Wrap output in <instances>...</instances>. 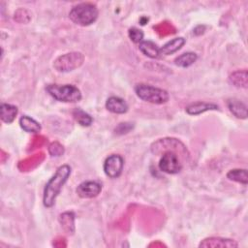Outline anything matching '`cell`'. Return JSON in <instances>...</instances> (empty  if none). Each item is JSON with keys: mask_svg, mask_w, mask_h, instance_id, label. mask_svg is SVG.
Here are the masks:
<instances>
[{"mask_svg": "<svg viewBox=\"0 0 248 248\" xmlns=\"http://www.w3.org/2000/svg\"><path fill=\"white\" fill-rule=\"evenodd\" d=\"M72 169L69 165L60 166L55 173L48 179L43 194V203L46 207L50 208L54 205L57 196L60 194L63 185L70 177Z\"/></svg>", "mask_w": 248, "mask_h": 248, "instance_id": "6da1fadb", "label": "cell"}, {"mask_svg": "<svg viewBox=\"0 0 248 248\" xmlns=\"http://www.w3.org/2000/svg\"><path fill=\"white\" fill-rule=\"evenodd\" d=\"M99 12L96 5L86 2L74 6L69 13V17L78 25L88 26L96 21Z\"/></svg>", "mask_w": 248, "mask_h": 248, "instance_id": "7a4b0ae2", "label": "cell"}, {"mask_svg": "<svg viewBox=\"0 0 248 248\" xmlns=\"http://www.w3.org/2000/svg\"><path fill=\"white\" fill-rule=\"evenodd\" d=\"M46 90L53 99L59 102L77 103L82 98L80 90L72 84H47Z\"/></svg>", "mask_w": 248, "mask_h": 248, "instance_id": "3957f363", "label": "cell"}, {"mask_svg": "<svg viewBox=\"0 0 248 248\" xmlns=\"http://www.w3.org/2000/svg\"><path fill=\"white\" fill-rule=\"evenodd\" d=\"M134 90L140 100L154 105H163L170 99V94L167 90L146 83L136 84Z\"/></svg>", "mask_w": 248, "mask_h": 248, "instance_id": "277c9868", "label": "cell"}, {"mask_svg": "<svg viewBox=\"0 0 248 248\" xmlns=\"http://www.w3.org/2000/svg\"><path fill=\"white\" fill-rule=\"evenodd\" d=\"M83 62L84 55L79 51H73L58 56L53 62V67L58 72L67 73L79 68Z\"/></svg>", "mask_w": 248, "mask_h": 248, "instance_id": "5b68a950", "label": "cell"}, {"mask_svg": "<svg viewBox=\"0 0 248 248\" xmlns=\"http://www.w3.org/2000/svg\"><path fill=\"white\" fill-rule=\"evenodd\" d=\"M163 149L165 151L172 150L176 153L178 151V153L182 154V157H184V158L189 156V152L187 151V148L185 147V145L176 139H172V138L161 139V140L155 141L151 145V152L154 154H160Z\"/></svg>", "mask_w": 248, "mask_h": 248, "instance_id": "8992f818", "label": "cell"}, {"mask_svg": "<svg viewBox=\"0 0 248 248\" xmlns=\"http://www.w3.org/2000/svg\"><path fill=\"white\" fill-rule=\"evenodd\" d=\"M182 162L178 153L172 150H167L163 153L159 161V169L169 174H176L182 170Z\"/></svg>", "mask_w": 248, "mask_h": 248, "instance_id": "52a82bcc", "label": "cell"}, {"mask_svg": "<svg viewBox=\"0 0 248 248\" xmlns=\"http://www.w3.org/2000/svg\"><path fill=\"white\" fill-rule=\"evenodd\" d=\"M124 167V159L118 154H111L104 162V172L109 178H117L121 175Z\"/></svg>", "mask_w": 248, "mask_h": 248, "instance_id": "ba28073f", "label": "cell"}, {"mask_svg": "<svg viewBox=\"0 0 248 248\" xmlns=\"http://www.w3.org/2000/svg\"><path fill=\"white\" fill-rule=\"evenodd\" d=\"M102 191V185L93 180H87L81 182L77 187V194L82 199H92L97 197Z\"/></svg>", "mask_w": 248, "mask_h": 248, "instance_id": "9c48e42d", "label": "cell"}, {"mask_svg": "<svg viewBox=\"0 0 248 248\" xmlns=\"http://www.w3.org/2000/svg\"><path fill=\"white\" fill-rule=\"evenodd\" d=\"M199 247H204V248H208V247H212V248H216V247L235 248V247H238V243L235 240L231 239V238L211 236V237L204 238L202 241H201V243L199 244Z\"/></svg>", "mask_w": 248, "mask_h": 248, "instance_id": "30bf717a", "label": "cell"}, {"mask_svg": "<svg viewBox=\"0 0 248 248\" xmlns=\"http://www.w3.org/2000/svg\"><path fill=\"white\" fill-rule=\"evenodd\" d=\"M106 108L115 114H124L128 111L129 107L124 99L117 96H111L106 101Z\"/></svg>", "mask_w": 248, "mask_h": 248, "instance_id": "8fae6325", "label": "cell"}, {"mask_svg": "<svg viewBox=\"0 0 248 248\" xmlns=\"http://www.w3.org/2000/svg\"><path fill=\"white\" fill-rule=\"evenodd\" d=\"M218 108H219V107L216 104L198 101V102H195V103H192V104L188 105L185 108V111L189 115H199V114H202L205 111L216 110Z\"/></svg>", "mask_w": 248, "mask_h": 248, "instance_id": "7c38bea8", "label": "cell"}, {"mask_svg": "<svg viewBox=\"0 0 248 248\" xmlns=\"http://www.w3.org/2000/svg\"><path fill=\"white\" fill-rule=\"evenodd\" d=\"M227 107L233 116L239 119L247 118V106L236 98H230L227 100Z\"/></svg>", "mask_w": 248, "mask_h": 248, "instance_id": "4fadbf2b", "label": "cell"}, {"mask_svg": "<svg viewBox=\"0 0 248 248\" xmlns=\"http://www.w3.org/2000/svg\"><path fill=\"white\" fill-rule=\"evenodd\" d=\"M186 43V40L182 37L174 38L168 43H166L162 47H160V54L170 55L178 51Z\"/></svg>", "mask_w": 248, "mask_h": 248, "instance_id": "5bb4252c", "label": "cell"}, {"mask_svg": "<svg viewBox=\"0 0 248 248\" xmlns=\"http://www.w3.org/2000/svg\"><path fill=\"white\" fill-rule=\"evenodd\" d=\"M139 49L142 54L149 58H158L160 55V47L152 41H142L139 44Z\"/></svg>", "mask_w": 248, "mask_h": 248, "instance_id": "9a60e30c", "label": "cell"}, {"mask_svg": "<svg viewBox=\"0 0 248 248\" xmlns=\"http://www.w3.org/2000/svg\"><path fill=\"white\" fill-rule=\"evenodd\" d=\"M17 108L14 105L11 104H6V103H2L1 107H0V116H1V120L7 124H11L16 114H17Z\"/></svg>", "mask_w": 248, "mask_h": 248, "instance_id": "2e32d148", "label": "cell"}, {"mask_svg": "<svg viewBox=\"0 0 248 248\" xmlns=\"http://www.w3.org/2000/svg\"><path fill=\"white\" fill-rule=\"evenodd\" d=\"M19 125H20L21 129L27 133L37 134L42 129L41 124L28 115H22L19 118Z\"/></svg>", "mask_w": 248, "mask_h": 248, "instance_id": "e0dca14e", "label": "cell"}, {"mask_svg": "<svg viewBox=\"0 0 248 248\" xmlns=\"http://www.w3.org/2000/svg\"><path fill=\"white\" fill-rule=\"evenodd\" d=\"M59 222L63 230L69 233L73 234L75 232V214L71 211L64 212L59 216Z\"/></svg>", "mask_w": 248, "mask_h": 248, "instance_id": "ac0fdd59", "label": "cell"}, {"mask_svg": "<svg viewBox=\"0 0 248 248\" xmlns=\"http://www.w3.org/2000/svg\"><path fill=\"white\" fill-rule=\"evenodd\" d=\"M197 59H198L197 53L188 51V52H184V53L178 55L174 59V64L180 68H188L191 65H193L197 61Z\"/></svg>", "mask_w": 248, "mask_h": 248, "instance_id": "d6986e66", "label": "cell"}, {"mask_svg": "<svg viewBox=\"0 0 248 248\" xmlns=\"http://www.w3.org/2000/svg\"><path fill=\"white\" fill-rule=\"evenodd\" d=\"M227 178L232 181L238 182L243 185H247L248 176L246 169H232L227 172Z\"/></svg>", "mask_w": 248, "mask_h": 248, "instance_id": "ffe728a7", "label": "cell"}, {"mask_svg": "<svg viewBox=\"0 0 248 248\" xmlns=\"http://www.w3.org/2000/svg\"><path fill=\"white\" fill-rule=\"evenodd\" d=\"M229 80L232 84H233L236 87L246 88L247 87V71L242 70V71L233 72L229 77Z\"/></svg>", "mask_w": 248, "mask_h": 248, "instance_id": "44dd1931", "label": "cell"}, {"mask_svg": "<svg viewBox=\"0 0 248 248\" xmlns=\"http://www.w3.org/2000/svg\"><path fill=\"white\" fill-rule=\"evenodd\" d=\"M73 116L76 121L83 127H88L93 122V118L90 116V114H88L81 108H75L73 110Z\"/></svg>", "mask_w": 248, "mask_h": 248, "instance_id": "7402d4cb", "label": "cell"}, {"mask_svg": "<svg viewBox=\"0 0 248 248\" xmlns=\"http://www.w3.org/2000/svg\"><path fill=\"white\" fill-rule=\"evenodd\" d=\"M128 36L130 40L135 44H140L143 41V32L137 27L130 28L128 31Z\"/></svg>", "mask_w": 248, "mask_h": 248, "instance_id": "603a6c76", "label": "cell"}, {"mask_svg": "<svg viewBox=\"0 0 248 248\" xmlns=\"http://www.w3.org/2000/svg\"><path fill=\"white\" fill-rule=\"evenodd\" d=\"M48 152L51 156H61L64 153V147L58 142H52L48 147Z\"/></svg>", "mask_w": 248, "mask_h": 248, "instance_id": "cb8c5ba5", "label": "cell"}, {"mask_svg": "<svg viewBox=\"0 0 248 248\" xmlns=\"http://www.w3.org/2000/svg\"><path fill=\"white\" fill-rule=\"evenodd\" d=\"M133 128V125H131V123H120L116 128H115V133L122 135V134H126L128 133L131 129Z\"/></svg>", "mask_w": 248, "mask_h": 248, "instance_id": "d4e9b609", "label": "cell"}]
</instances>
